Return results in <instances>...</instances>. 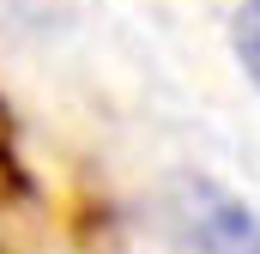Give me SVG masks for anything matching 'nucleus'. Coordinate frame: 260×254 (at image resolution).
<instances>
[{"instance_id": "nucleus-1", "label": "nucleus", "mask_w": 260, "mask_h": 254, "mask_svg": "<svg viewBox=\"0 0 260 254\" xmlns=\"http://www.w3.org/2000/svg\"><path fill=\"white\" fill-rule=\"evenodd\" d=\"M176 236H182V254H260V218L212 182H182Z\"/></svg>"}, {"instance_id": "nucleus-2", "label": "nucleus", "mask_w": 260, "mask_h": 254, "mask_svg": "<svg viewBox=\"0 0 260 254\" xmlns=\"http://www.w3.org/2000/svg\"><path fill=\"white\" fill-rule=\"evenodd\" d=\"M230 43H236V55L248 67V79L260 85V0H242V12L230 24Z\"/></svg>"}]
</instances>
